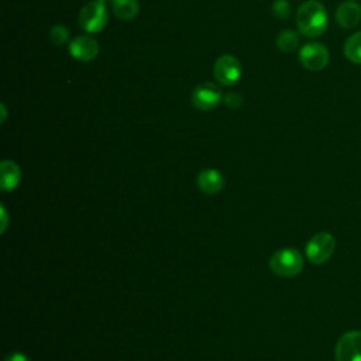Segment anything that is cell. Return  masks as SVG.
Returning <instances> with one entry per match:
<instances>
[{
    "mask_svg": "<svg viewBox=\"0 0 361 361\" xmlns=\"http://www.w3.org/2000/svg\"><path fill=\"white\" fill-rule=\"evenodd\" d=\"M296 24L300 34L311 38L321 37L329 26L326 8L318 0H307L298 9Z\"/></svg>",
    "mask_w": 361,
    "mask_h": 361,
    "instance_id": "1",
    "label": "cell"
},
{
    "mask_svg": "<svg viewBox=\"0 0 361 361\" xmlns=\"http://www.w3.org/2000/svg\"><path fill=\"white\" fill-rule=\"evenodd\" d=\"M270 268L278 277H295L303 270V257L296 248L278 250L270 259Z\"/></svg>",
    "mask_w": 361,
    "mask_h": 361,
    "instance_id": "2",
    "label": "cell"
},
{
    "mask_svg": "<svg viewBox=\"0 0 361 361\" xmlns=\"http://www.w3.org/2000/svg\"><path fill=\"white\" fill-rule=\"evenodd\" d=\"M78 23L79 27L88 34H96L105 30L109 23V12L105 3L99 2V0L86 3L78 15Z\"/></svg>",
    "mask_w": 361,
    "mask_h": 361,
    "instance_id": "3",
    "label": "cell"
},
{
    "mask_svg": "<svg viewBox=\"0 0 361 361\" xmlns=\"http://www.w3.org/2000/svg\"><path fill=\"white\" fill-rule=\"evenodd\" d=\"M335 248H336L335 237L330 233L322 232L315 234L307 241L306 257L311 263L316 266H322L330 260V257L335 252Z\"/></svg>",
    "mask_w": 361,
    "mask_h": 361,
    "instance_id": "4",
    "label": "cell"
},
{
    "mask_svg": "<svg viewBox=\"0 0 361 361\" xmlns=\"http://www.w3.org/2000/svg\"><path fill=\"white\" fill-rule=\"evenodd\" d=\"M330 60L329 49L321 42H309L299 51V61L307 71H322L328 67Z\"/></svg>",
    "mask_w": 361,
    "mask_h": 361,
    "instance_id": "5",
    "label": "cell"
},
{
    "mask_svg": "<svg viewBox=\"0 0 361 361\" xmlns=\"http://www.w3.org/2000/svg\"><path fill=\"white\" fill-rule=\"evenodd\" d=\"M223 99L222 89L211 82H204L198 85L191 95L192 105L202 111V112H209L219 106V103Z\"/></svg>",
    "mask_w": 361,
    "mask_h": 361,
    "instance_id": "6",
    "label": "cell"
},
{
    "mask_svg": "<svg viewBox=\"0 0 361 361\" xmlns=\"http://www.w3.org/2000/svg\"><path fill=\"white\" fill-rule=\"evenodd\" d=\"M241 74H243L241 64L232 54L222 56L215 63L214 75H215L216 81L219 83H222V85L232 86V85L237 83L240 81V78H241Z\"/></svg>",
    "mask_w": 361,
    "mask_h": 361,
    "instance_id": "7",
    "label": "cell"
},
{
    "mask_svg": "<svg viewBox=\"0 0 361 361\" xmlns=\"http://www.w3.org/2000/svg\"><path fill=\"white\" fill-rule=\"evenodd\" d=\"M336 361H361V330L344 333L335 350Z\"/></svg>",
    "mask_w": 361,
    "mask_h": 361,
    "instance_id": "8",
    "label": "cell"
},
{
    "mask_svg": "<svg viewBox=\"0 0 361 361\" xmlns=\"http://www.w3.org/2000/svg\"><path fill=\"white\" fill-rule=\"evenodd\" d=\"M99 42L90 35H78L70 42V54L81 63H90L99 56Z\"/></svg>",
    "mask_w": 361,
    "mask_h": 361,
    "instance_id": "9",
    "label": "cell"
},
{
    "mask_svg": "<svg viewBox=\"0 0 361 361\" xmlns=\"http://www.w3.org/2000/svg\"><path fill=\"white\" fill-rule=\"evenodd\" d=\"M336 22L342 29H353L361 22V6L354 0H346L336 10Z\"/></svg>",
    "mask_w": 361,
    "mask_h": 361,
    "instance_id": "10",
    "label": "cell"
},
{
    "mask_svg": "<svg viewBox=\"0 0 361 361\" xmlns=\"http://www.w3.org/2000/svg\"><path fill=\"white\" fill-rule=\"evenodd\" d=\"M198 186L204 193L215 195L225 188V178L218 170H204L198 175Z\"/></svg>",
    "mask_w": 361,
    "mask_h": 361,
    "instance_id": "11",
    "label": "cell"
},
{
    "mask_svg": "<svg viewBox=\"0 0 361 361\" xmlns=\"http://www.w3.org/2000/svg\"><path fill=\"white\" fill-rule=\"evenodd\" d=\"M0 173H2V189L5 192L16 189L22 179V171L19 166L10 160H5L0 166Z\"/></svg>",
    "mask_w": 361,
    "mask_h": 361,
    "instance_id": "12",
    "label": "cell"
},
{
    "mask_svg": "<svg viewBox=\"0 0 361 361\" xmlns=\"http://www.w3.org/2000/svg\"><path fill=\"white\" fill-rule=\"evenodd\" d=\"M112 8L115 16L125 22L136 19L140 13V5L137 0H113Z\"/></svg>",
    "mask_w": 361,
    "mask_h": 361,
    "instance_id": "13",
    "label": "cell"
},
{
    "mask_svg": "<svg viewBox=\"0 0 361 361\" xmlns=\"http://www.w3.org/2000/svg\"><path fill=\"white\" fill-rule=\"evenodd\" d=\"M344 56L348 61L361 65V31L347 38L344 42Z\"/></svg>",
    "mask_w": 361,
    "mask_h": 361,
    "instance_id": "14",
    "label": "cell"
},
{
    "mask_svg": "<svg viewBox=\"0 0 361 361\" xmlns=\"http://www.w3.org/2000/svg\"><path fill=\"white\" fill-rule=\"evenodd\" d=\"M277 47L282 53H294L299 47V35L292 30H284L277 37Z\"/></svg>",
    "mask_w": 361,
    "mask_h": 361,
    "instance_id": "15",
    "label": "cell"
},
{
    "mask_svg": "<svg viewBox=\"0 0 361 361\" xmlns=\"http://www.w3.org/2000/svg\"><path fill=\"white\" fill-rule=\"evenodd\" d=\"M70 38V29L63 24H57L49 31V40L54 45H64Z\"/></svg>",
    "mask_w": 361,
    "mask_h": 361,
    "instance_id": "16",
    "label": "cell"
},
{
    "mask_svg": "<svg viewBox=\"0 0 361 361\" xmlns=\"http://www.w3.org/2000/svg\"><path fill=\"white\" fill-rule=\"evenodd\" d=\"M273 13L280 20H287L291 16V5L288 0H275L273 5Z\"/></svg>",
    "mask_w": 361,
    "mask_h": 361,
    "instance_id": "17",
    "label": "cell"
},
{
    "mask_svg": "<svg viewBox=\"0 0 361 361\" xmlns=\"http://www.w3.org/2000/svg\"><path fill=\"white\" fill-rule=\"evenodd\" d=\"M225 103L226 106L230 109H239L243 105V97L239 93H229L225 97Z\"/></svg>",
    "mask_w": 361,
    "mask_h": 361,
    "instance_id": "18",
    "label": "cell"
},
{
    "mask_svg": "<svg viewBox=\"0 0 361 361\" xmlns=\"http://www.w3.org/2000/svg\"><path fill=\"white\" fill-rule=\"evenodd\" d=\"M5 361H30L23 353H13L6 357Z\"/></svg>",
    "mask_w": 361,
    "mask_h": 361,
    "instance_id": "19",
    "label": "cell"
},
{
    "mask_svg": "<svg viewBox=\"0 0 361 361\" xmlns=\"http://www.w3.org/2000/svg\"><path fill=\"white\" fill-rule=\"evenodd\" d=\"M2 215H3V226H2V233H5V230H6V226H8V216H6V211H5L3 206H2Z\"/></svg>",
    "mask_w": 361,
    "mask_h": 361,
    "instance_id": "20",
    "label": "cell"
},
{
    "mask_svg": "<svg viewBox=\"0 0 361 361\" xmlns=\"http://www.w3.org/2000/svg\"><path fill=\"white\" fill-rule=\"evenodd\" d=\"M0 111H2V123L6 122V118H8V111H6V106L2 105L0 106Z\"/></svg>",
    "mask_w": 361,
    "mask_h": 361,
    "instance_id": "21",
    "label": "cell"
},
{
    "mask_svg": "<svg viewBox=\"0 0 361 361\" xmlns=\"http://www.w3.org/2000/svg\"><path fill=\"white\" fill-rule=\"evenodd\" d=\"M99 2H102V3H106V2H111V0H99ZM113 2V0H112Z\"/></svg>",
    "mask_w": 361,
    "mask_h": 361,
    "instance_id": "22",
    "label": "cell"
}]
</instances>
